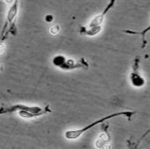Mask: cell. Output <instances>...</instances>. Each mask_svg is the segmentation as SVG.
Returning <instances> with one entry per match:
<instances>
[{"mask_svg":"<svg viewBox=\"0 0 150 149\" xmlns=\"http://www.w3.org/2000/svg\"><path fill=\"white\" fill-rule=\"evenodd\" d=\"M49 32L51 35H58L59 32H61V28H59V25H54V26H52L49 29Z\"/></svg>","mask_w":150,"mask_h":149,"instance_id":"9c48e42d","label":"cell"},{"mask_svg":"<svg viewBox=\"0 0 150 149\" xmlns=\"http://www.w3.org/2000/svg\"><path fill=\"white\" fill-rule=\"evenodd\" d=\"M6 51V45L3 42H0V55H2Z\"/></svg>","mask_w":150,"mask_h":149,"instance_id":"30bf717a","label":"cell"},{"mask_svg":"<svg viewBox=\"0 0 150 149\" xmlns=\"http://www.w3.org/2000/svg\"><path fill=\"white\" fill-rule=\"evenodd\" d=\"M18 8H19V0H14V2L13 3V5L11 6L7 16H6V24L2 29L1 32V37H0V42H3L8 36L7 33V28L11 27L13 24H14V19L18 13Z\"/></svg>","mask_w":150,"mask_h":149,"instance_id":"277c9868","label":"cell"},{"mask_svg":"<svg viewBox=\"0 0 150 149\" xmlns=\"http://www.w3.org/2000/svg\"><path fill=\"white\" fill-rule=\"evenodd\" d=\"M52 64L56 68L62 70H73L76 68H88L89 64L85 59L82 58L80 61L76 62L73 59H66L63 55H57L52 59Z\"/></svg>","mask_w":150,"mask_h":149,"instance_id":"7a4b0ae2","label":"cell"},{"mask_svg":"<svg viewBox=\"0 0 150 149\" xmlns=\"http://www.w3.org/2000/svg\"><path fill=\"white\" fill-rule=\"evenodd\" d=\"M149 29H150V28L147 27L146 28L144 29L142 32H137V31H132V30H124V32L127 33V34H132V35H141L142 36V41H143V46L142 47L144 48L146 46V39H145V35L147 31H149Z\"/></svg>","mask_w":150,"mask_h":149,"instance_id":"ba28073f","label":"cell"},{"mask_svg":"<svg viewBox=\"0 0 150 149\" xmlns=\"http://www.w3.org/2000/svg\"><path fill=\"white\" fill-rule=\"evenodd\" d=\"M45 21H47V22H52V20H53V16L52 15H51V14H48V15H46L45 16Z\"/></svg>","mask_w":150,"mask_h":149,"instance_id":"8fae6325","label":"cell"},{"mask_svg":"<svg viewBox=\"0 0 150 149\" xmlns=\"http://www.w3.org/2000/svg\"><path fill=\"white\" fill-rule=\"evenodd\" d=\"M132 73L131 74V83L133 87L140 88L145 85L146 81L145 79L139 74L138 69H132Z\"/></svg>","mask_w":150,"mask_h":149,"instance_id":"8992f818","label":"cell"},{"mask_svg":"<svg viewBox=\"0 0 150 149\" xmlns=\"http://www.w3.org/2000/svg\"><path fill=\"white\" fill-rule=\"evenodd\" d=\"M136 114V112L134 111H120V112H117V113H113L111 114H108L107 116H104L100 119H98V120L89 124L88 125L83 127V128H80V129H77V130H72V131H65L64 133V137L69 139V140H75V139H77L79 138L84 132L92 130L94 126H97L98 124H103L104 122L109 120V119H112V118H115V117H122V116H125L126 117L128 120H131L132 117Z\"/></svg>","mask_w":150,"mask_h":149,"instance_id":"6da1fadb","label":"cell"},{"mask_svg":"<svg viewBox=\"0 0 150 149\" xmlns=\"http://www.w3.org/2000/svg\"><path fill=\"white\" fill-rule=\"evenodd\" d=\"M1 69H2V64L0 63V70H1Z\"/></svg>","mask_w":150,"mask_h":149,"instance_id":"5bb4252c","label":"cell"},{"mask_svg":"<svg viewBox=\"0 0 150 149\" xmlns=\"http://www.w3.org/2000/svg\"><path fill=\"white\" fill-rule=\"evenodd\" d=\"M101 30V26L99 25V26H94V27H92V28H89L88 29L85 28V31L83 34L89 36V37H94L96 35H98Z\"/></svg>","mask_w":150,"mask_h":149,"instance_id":"52a82bcc","label":"cell"},{"mask_svg":"<svg viewBox=\"0 0 150 149\" xmlns=\"http://www.w3.org/2000/svg\"><path fill=\"white\" fill-rule=\"evenodd\" d=\"M139 141L136 145H134V146H132V148H130V149H136V147L139 145Z\"/></svg>","mask_w":150,"mask_h":149,"instance_id":"4fadbf2b","label":"cell"},{"mask_svg":"<svg viewBox=\"0 0 150 149\" xmlns=\"http://www.w3.org/2000/svg\"><path fill=\"white\" fill-rule=\"evenodd\" d=\"M5 1L7 3V4H13L14 2V0H5Z\"/></svg>","mask_w":150,"mask_h":149,"instance_id":"7c38bea8","label":"cell"},{"mask_svg":"<svg viewBox=\"0 0 150 149\" xmlns=\"http://www.w3.org/2000/svg\"><path fill=\"white\" fill-rule=\"evenodd\" d=\"M115 0H110V2L108 4V6H106V8H105L104 11L102 12V13H100V14L97 15L96 17H94V18L92 20V21L90 22L89 28H92V27H94V26H99V25H100V24L103 22L106 14H107V13L113 8V6H115Z\"/></svg>","mask_w":150,"mask_h":149,"instance_id":"5b68a950","label":"cell"},{"mask_svg":"<svg viewBox=\"0 0 150 149\" xmlns=\"http://www.w3.org/2000/svg\"><path fill=\"white\" fill-rule=\"evenodd\" d=\"M19 111H28V112H31L34 114H38L41 116L45 114L51 113L52 110L50 107V106L41 107L38 106L30 107V106H26V105H22V104H16V105H12L9 107H2L0 108V114L14 113V112H19Z\"/></svg>","mask_w":150,"mask_h":149,"instance_id":"3957f363","label":"cell"}]
</instances>
